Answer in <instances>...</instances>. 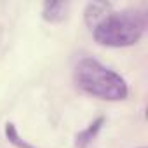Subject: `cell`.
Listing matches in <instances>:
<instances>
[{
	"label": "cell",
	"instance_id": "obj_1",
	"mask_svg": "<svg viewBox=\"0 0 148 148\" xmlns=\"http://www.w3.org/2000/svg\"><path fill=\"white\" fill-rule=\"evenodd\" d=\"M110 4H89L86 9V23L94 40L105 47H131L141 40L146 32V16L138 9H124L110 12Z\"/></svg>",
	"mask_w": 148,
	"mask_h": 148
},
{
	"label": "cell",
	"instance_id": "obj_2",
	"mask_svg": "<svg viewBox=\"0 0 148 148\" xmlns=\"http://www.w3.org/2000/svg\"><path fill=\"white\" fill-rule=\"evenodd\" d=\"M73 79L80 91L105 101H122L129 94L124 77L94 58L80 59L73 71Z\"/></svg>",
	"mask_w": 148,
	"mask_h": 148
},
{
	"label": "cell",
	"instance_id": "obj_3",
	"mask_svg": "<svg viewBox=\"0 0 148 148\" xmlns=\"http://www.w3.org/2000/svg\"><path fill=\"white\" fill-rule=\"evenodd\" d=\"M103 124H105V117H98L96 120H92L86 129H82V131L75 136V146H77V148H87V146L96 139V136L99 134Z\"/></svg>",
	"mask_w": 148,
	"mask_h": 148
},
{
	"label": "cell",
	"instance_id": "obj_4",
	"mask_svg": "<svg viewBox=\"0 0 148 148\" xmlns=\"http://www.w3.org/2000/svg\"><path fill=\"white\" fill-rule=\"evenodd\" d=\"M66 7L64 2H45L42 9V18L47 23H59L66 18Z\"/></svg>",
	"mask_w": 148,
	"mask_h": 148
},
{
	"label": "cell",
	"instance_id": "obj_5",
	"mask_svg": "<svg viewBox=\"0 0 148 148\" xmlns=\"http://www.w3.org/2000/svg\"><path fill=\"white\" fill-rule=\"evenodd\" d=\"M139 148H145V146H139Z\"/></svg>",
	"mask_w": 148,
	"mask_h": 148
}]
</instances>
